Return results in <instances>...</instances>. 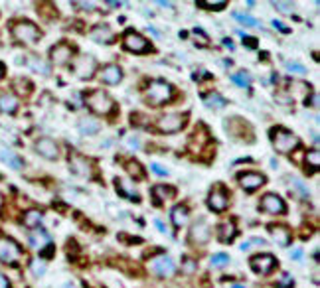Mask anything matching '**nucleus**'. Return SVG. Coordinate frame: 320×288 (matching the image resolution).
I'll list each match as a JSON object with an SVG mask.
<instances>
[{
	"label": "nucleus",
	"mask_w": 320,
	"mask_h": 288,
	"mask_svg": "<svg viewBox=\"0 0 320 288\" xmlns=\"http://www.w3.org/2000/svg\"><path fill=\"white\" fill-rule=\"evenodd\" d=\"M42 221H44V215L38 209H30V211L24 213V225L28 229H38L42 225Z\"/></svg>",
	"instance_id": "nucleus-27"
},
{
	"label": "nucleus",
	"mask_w": 320,
	"mask_h": 288,
	"mask_svg": "<svg viewBox=\"0 0 320 288\" xmlns=\"http://www.w3.org/2000/svg\"><path fill=\"white\" fill-rule=\"evenodd\" d=\"M170 219H172L174 227H184V223L188 221V208L186 206H174L170 211Z\"/></svg>",
	"instance_id": "nucleus-25"
},
{
	"label": "nucleus",
	"mask_w": 320,
	"mask_h": 288,
	"mask_svg": "<svg viewBox=\"0 0 320 288\" xmlns=\"http://www.w3.org/2000/svg\"><path fill=\"white\" fill-rule=\"evenodd\" d=\"M198 6H202V8H208V10H223L225 6H227V2L225 0H202V2H198Z\"/></svg>",
	"instance_id": "nucleus-34"
},
{
	"label": "nucleus",
	"mask_w": 320,
	"mask_h": 288,
	"mask_svg": "<svg viewBox=\"0 0 320 288\" xmlns=\"http://www.w3.org/2000/svg\"><path fill=\"white\" fill-rule=\"evenodd\" d=\"M273 26L277 28V30H281V32L288 34V28H285V26H283V22H279V20H273Z\"/></svg>",
	"instance_id": "nucleus-48"
},
{
	"label": "nucleus",
	"mask_w": 320,
	"mask_h": 288,
	"mask_svg": "<svg viewBox=\"0 0 320 288\" xmlns=\"http://www.w3.org/2000/svg\"><path fill=\"white\" fill-rule=\"evenodd\" d=\"M129 144H131L133 148H138V146H140V140H138V138H129Z\"/></svg>",
	"instance_id": "nucleus-53"
},
{
	"label": "nucleus",
	"mask_w": 320,
	"mask_h": 288,
	"mask_svg": "<svg viewBox=\"0 0 320 288\" xmlns=\"http://www.w3.org/2000/svg\"><path fill=\"white\" fill-rule=\"evenodd\" d=\"M234 18H236L237 22H241L243 26H249V28H259V26H261V24H259V22H257L253 16H249V14H241V12H236V14H234Z\"/></svg>",
	"instance_id": "nucleus-37"
},
{
	"label": "nucleus",
	"mask_w": 320,
	"mask_h": 288,
	"mask_svg": "<svg viewBox=\"0 0 320 288\" xmlns=\"http://www.w3.org/2000/svg\"><path fill=\"white\" fill-rule=\"evenodd\" d=\"M306 162H308L310 166L318 168V166H320V152H318V150H310V152L306 154Z\"/></svg>",
	"instance_id": "nucleus-42"
},
{
	"label": "nucleus",
	"mask_w": 320,
	"mask_h": 288,
	"mask_svg": "<svg viewBox=\"0 0 320 288\" xmlns=\"http://www.w3.org/2000/svg\"><path fill=\"white\" fill-rule=\"evenodd\" d=\"M0 130H2V132H6V134H0V138H4V140H8V142H16L18 138H16V134H14V130H8L6 127H0Z\"/></svg>",
	"instance_id": "nucleus-43"
},
{
	"label": "nucleus",
	"mask_w": 320,
	"mask_h": 288,
	"mask_svg": "<svg viewBox=\"0 0 320 288\" xmlns=\"http://www.w3.org/2000/svg\"><path fill=\"white\" fill-rule=\"evenodd\" d=\"M73 57V48L69 44H57L51 48V62L55 65H66Z\"/></svg>",
	"instance_id": "nucleus-15"
},
{
	"label": "nucleus",
	"mask_w": 320,
	"mask_h": 288,
	"mask_svg": "<svg viewBox=\"0 0 320 288\" xmlns=\"http://www.w3.org/2000/svg\"><path fill=\"white\" fill-rule=\"evenodd\" d=\"M2 75H4V67L0 65V79H2Z\"/></svg>",
	"instance_id": "nucleus-60"
},
{
	"label": "nucleus",
	"mask_w": 320,
	"mask_h": 288,
	"mask_svg": "<svg viewBox=\"0 0 320 288\" xmlns=\"http://www.w3.org/2000/svg\"><path fill=\"white\" fill-rule=\"evenodd\" d=\"M251 271L253 272H257V274H269L275 267H277V258L273 256V255H269V253H263V255H255L253 258H251Z\"/></svg>",
	"instance_id": "nucleus-8"
},
{
	"label": "nucleus",
	"mask_w": 320,
	"mask_h": 288,
	"mask_svg": "<svg viewBox=\"0 0 320 288\" xmlns=\"http://www.w3.org/2000/svg\"><path fill=\"white\" fill-rule=\"evenodd\" d=\"M236 225L231 223V221H225V223H221L219 227H218V239L221 241V243H231L234 241V237H236Z\"/></svg>",
	"instance_id": "nucleus-24"
},
{
	"label": "nucleus",
	"mask_w": 320,
	"mask_h": 288,
	"mask_svg": "<svg viewBox=\"0 0 320 288\" xmlns=\"http://www.w3.org/2000/svg\"><path fill=\"white\" fill-rule=\"evenodd\" d=\"M77 128H79V132H81L83 136H91V134H97V132H99L101 125H99L95 119H81L79 125H77Z\"/></svg>",
	"instance_id": "nucleus-26"
},
{
	"label": "nucleus",
	"mask_w": 320,
	"mask_h": 288,
	"mask_svg": "<svg viewBox=\"0 0 320 288\" xmlns=\"http://www.w3.org/2000/svg\"><path fill=\"white\" fill-rule=\"evenodd\" d=\"M12 85L16 87V91L20 93V95H28L32 91V83L28 81V79H24V77H16L14 81H12Z\"/></svg>",
	"instance_id": "nucleus-33"
},
{
	"label": "nucleus",
	"mask_w": 320,
	"mask_h": 288,
	"mask_svg": "<svg viewBox=\"0 0 320 288\" xmlns=\"http://www.w3.org/2000/svg\"><path fill=\"white\" fill-rule=\"evenodd\" d=\"M154 223H156V227L160 229V233H166V231H168V229H166V225H164L160 219H154Z\"/></svg>",
	"instance_id": "nucleus-52"
},
{
	"label": "nucleus",
	"mask_w": 320,
	"mask_h": 288,
	"mask_svg": "<svg viewBox=\"0 0 320 288\" xmlns=\"http://www.w3.org/2000/svg\"><path fill=\"white\" fill-rule=\"evenodd\" d=\"M69 170L73 172V174L81 176V178L91 176V172H93L91 162L87 160L85 156H81V154H71V156H69Z\"/></svg>",
	"instance_id": "nucleus-11"
},
{
	"label": "nucleus",
	"mask_w": 320,
	"mask_h": 288,
	"mask_svg": "<svg viewBox=\"0 0 320 288\" xmlns=\"http://www.w3.org/2000/svg\"><path fill=\"white\" fill-rule=\"evenodd\" d=\"M243 46H245V48L255 49V48H257V40H255V38H247V36H245V38H243Z\"/></svg>",
	"instance_id": "nucleus-46"
},
{
	"label": "nucleus",
	"mask_w": 320,
	"mask_h": 288,
	"mask_svg": "<svg viewBox=\"0 0 320 288\" xmlns=\"http://www.w3.org/2000/svg\"><path fill=\"white\" fill-rule=\"evenodd\" d=\"M16 109H18V99L14 95H10V93L0 95V111L12 114V112H16Z\"/></svg>",
	"instance_id": "nucleus-28"
},
{
	"label": "nucleus",
	"mask_w": 320,
	"mask_h": 288,
	"mask_svg": "<svg viewBox=\"0 0 320 288\" xmlns=\"http://www.w3.org/2000/svg\"><path fill=\"white\" fill-rule=\"evenodd\" d=\"M115 182H117V192H119L123 197H127V199H131V201H138V199H140L136 188H135L131 182H125V180H115Z\"/></svg>",
	"instance_id": "nucleus-23"
},
{
	"label": "nucleus",
	"mask_w": 320,
	"mask_h": 288,
	"mask_svg": "<svg viewBox=\"0 0 320 288\" xmlns=\"http://www.w3.org/2000/svg\"><path fill=\"white\" fill-rule=\"evenodd\" d=\"M271 142H273L275 150L283 152V154L293 152L299 146V138L286 128H273L271 130Z\"/></svg>",
	"instance_id": "nucleus-1"
},
{
	"label": "nucleus",
	"mask_w": 320,
	"mask_h": 288,
	"mask_svg": "<svg viewBox=\"0 0 320 288\" xmlns=\"http://www.w3.org/2000/svg\"><path fill=\"white\" fill-rule=\"evenodd\" d=\"M107 4H109V6H115V8L121 6V2H111V0H107Z\"/></svg>",
	"instance_id": "nucleus-59"
},
{
	"label": "nucleus",
	"mask_w": 320,
	"mask_h": 288,
	"mask_svg": "<svg viewBox=\"0 0 320 288\" xmlns=\"http://www.w3.org/2000/svg\"><path fill=\"white\" fill-rule=\"evenodd\" d=\"M182 267H186V271H188V272H192L196 265L192 263V258H184V261H182Z\"/></svg>",
	"instance_id": "nucleus-47"
},
{
	"label": "nucleus",
	"mask_w": 320,
	"mask_h": 288,
	"mask_svg": "<svg viewBox=\"0 0 320 288\" xmlns=\"http://www.w3.org/2000/svg\"><path fill=\"white\" fill-rule=\"evenodd\" d=\"M152 195H154L158 201H166V199H170V197L174 195V190L168 188V186H154V188H152Z\"/></svg>",
	"instance_id": "nucleus-32"
},
{
	"label": "nucleus",
	"mask_w": 320,
	"mask_h": 288,
	"mask_svg": "<svg viewBox=\"0 0 320 288\" xmlns=\"http://www.w3.org/2000/svg\"><path fill=\"white\" fill-rule=\"evenodd\" d=\"M249 247H251V243H249V241H245V243H241V245H239V249H241V251H247Z\"/></svg>",
	"instance_id": "nucleus-56"
},
{
	"label": "nucleus",
	"mask_w": 320,
	"mask_h": 288,
	"mask_svg": "<svg viewBox=\"0 0 320 288\" xmlns=\"http://www.w3.org/2000/svg\"><path fill=\"white\" fill-rule=\"evenodd\" d=\"M158 4H160V6H164V8H172V4H170V2H164V0H160Z\"/></svg>",
	"instance_id": "nucleus-58"
},
{
	"label": "nucleus",
	"mask_w": 320,
	"mask_h": 288,
	"mask_svg": "<svg viewBox=\"0 0 320 288\" xmlns=\"http://www.w3.org/2000/svg\"><path fill=\"white\" fill-rule=\"evenodd\" d=\"M231 288H245V286H243V284H234Z\"/></svg>",
	"instance_id": "nucleus-61"
},
{
	"label": "nucleus",
	"mask_w": 320,
	"mask_h": 288,
	"mask_svg": "<svg viewBox=\"0 0 320 288\" xmlns=\"http://www.w3.org/2000/svg\"><path fill=\"white\" fill-rule=\"evenodd\" d=\"M261 209L271 213V215H281V213H285L286 206H285V201L279 195L267 193V195H263V199H261Z\"/></svg>",
	"instance_id": "nucleus-12"
},
{
	"label": "nucleus",
	"mask_w": 320,
	"mask_h": 288,
	"mask_svg": "<svg viewBox=\"0 0 320 288\" xmlns=\"http://www.w3.org/2000/svg\"><path fill=\"white\" fill-rule=\"evenodd\" d=\"M51 251H53V247H51V245H48V247H46V251H42V256H50V255H51Z\"/></svg>",
	"instance_id": "nucleus-54"
},
{
	"label": "nucleus",
	"mask_w": 320,
	"mask_h": 288,
	"mask_svg": "<svg viewBox=\"0 0 320 288\" xmlns=\"http://www.w3.org/2000/svg\"><path fill=\"white\" fill-rule=\"evenodd\" d=\"M293 186H295V190H297V192H299L303 197H308V188H306V186H304L301 180H293Z\"/></svg>",
	"instance_id": "nucleus-44"
},
{
	"label": "nucleus",
	"mask_w": 320,
	"mask_h": 288,
	"mask_svg": "<svg viewBox=\"0 0 320 288\" xmlns=\"http://www.w3.org/2000/svg\"><path fill=\"white\" fill-rule=\"evenodd\" d=\"M151 271L162 278H168V276H174V272H176V265H174V261L168 255H160L151 261Z\"/></svg>",
	"instance_id": "nucleus-9"
},
{
	"label": "nucleus",
	"mask_w": 320,
	"mask_h": 288,
	"mask_svg": "<svg viewBox=\"0 0 320 288\" xmlns=\"http://www.w3.org/2000/svg\"><path fill=\"white\" fill-rule=\"evenodd\" d=\"M152 172L154 174H158V176H168V170L166 168H162V164H158V162H152Z\"/></svg>",
	"instance_id": "nucleus-45"
},
{
	"label": "nucleus",
	"mask_w": 320,
	"mask_h": 288,
	"mask_svg": "<svg viewBox=\"0 0 320 288\" xmlns=\"http://www.w3.org/2000/svg\"><path fill=\"white\" fill-rule=\"evenodd\" d=\"M125 170H127V174L131 178H135V180H142L144 178V170H142V166L136 160H129L127 166H125Z\"/></svg>",
	"instance_id": "nucleus-31"
},
{
	"label": "nucleus",
	"mask_w": 320,
	"mask_h": 288,
	"mask_svg": "<svg viewBox=\"0 0 320 288\" xmlns=\"http://www.w3.org/2000/svg\"><path fill=\"white\" fill-rule=\"evenodd\" d=\"M121 79H123V69H121L119 65L111 64V65H105V67H103V71H101V81H103V83H107V85H117V83H121Z\"/></svg>",
	"instance_id": "nucleus-18"
},
{
	"label": "nucleus",
	"mask_w": 320,
	"mask_h": 288,
	"mask_svg": "<svg viewBox=\"0 0 320 288\" xmlns=\"http://www.w3.org/2000/svg\"><path fill=\"white\" fill-rule=\"evenodd\" d=\"M227 265H229V255H225V253H216V255H212V267L223 269V267H227Z\"/></svg>",
	"instance_id": "nucleus-35"
},
{
	"label": "nucleus",
	"mask_w": 320,
	"mask_h": 288,
	"mask_svg": "<svg viewBox=\"0 0 320 288\" xmlns=\"http://www.w3.org/2000/svg\"><path fill=\"white\" fill-rule=\"evenodd\" d=\"M172 97V85L162 81V79H156L149 85V89H147V101L154 107H160L164 105L168 99Z\"/></svg>",
	"instance_id": "nucleus-2"
},
{
	"label": "nucleus",
	"mask_w": 320,
	"mask_h": 288,
	"mask_svg": "<svg viewBox=\"0 0 320 288\" xmlns=\"http://www.w3.org/2000/svg\"><path fill=\"white\" fill-rule=\"evenodd\" d=\"M75 6H81L83 10H93V4L91 2H75Z\"/></svg>",
	"instance_id": "nucleus-50"
},
{
	"label": "nucleus",
	"mask_w": 320,
	"mask_h": 288,
	"mask_svg": "<svg viewBox=\"0 0 320 288\" xmlns=\"http://www.w3.org/2000/svg\"><path fill=\"white\" fill-rule=\"evenodd\" d=\"M286 71L290 75H306V67L299 62H286Z\"/></svg>",
	"instance_id": "nucleus-38"
},
{
	"label": "nucleus",
	"mask_w": 320,
	"mask_h": 288,
	"mask_svg": "<svg viewBox=\"0 0 320 288\" xmlns=\"http://www.w3.org/2000/svg\"><path fill=\"white\" fill-rule=\"evenodd\" d=\"M210 241V229L206 221H196L190 229V243L192 245H206Z\"/></svg>",
	"instance_id": "nucleus-13"
},
{
	"label": "nucleus",
	"mask_w": 320,
	"mask_h": 288,
	"mask_svg": "<svg viewBox=\"0 0 320 288\" xmlns=\"http://www.w3.org/2000/svg\"><path fill=\"white\" fill-rule=\"evenodd\" d=\"M239 184L247 192H255L265 184V176L259 174V172H245V174H239Z\"/></svg>",
	"instance_id": "nucleus-17"
},
{
	"label": "nucleus",
	"mask_w": 320,
	"mask_h": 288,
	"mask_svg": "<svg viewBox=\"0 0 320 288\" xmlns=\"http://www.w3.org/2000/svg\"><path fill=\"white\" fill-rule=\"evenodd\" d=\"M28 243H30L32 249H44L50 245V235L48 231H44V229H32L30 233H28Z\"/></svg>",
	"instance_id": "nucleus-19"
},
{
	"label": "nucleus",
	"mask_w": 320,
	"mask_h": 288,
	"mask_svg": "<svg viewBox=\"0 0 320 288\" xmlns=\"http://www.w3.org/2000/svg\"><path fill=\"white\" fill-rule=\"evenodd\" d=\"M231 81H234L236 85H239V87H243V89H247L249 87V75H247V71H237V73H234L231 75Z\"/></svg>",
	"instance_id": "nucleus-36"
},
{
	"label": "nucleus",
	"mask_w": 320,
	"mask_h": 288,
	"mask_svg": "<svg viewBox=\"0 0 320 288\" xmlns=\"http://www.w3.org/2000/svg\"><path fill=\"white\" fill-rule=\"evenodd\" d=\"M273 6L283 14H290L295 10V2H273Z\"/></svg>",
	"instance_id": "nucleus-41"
},
{
	"label": "nucleus",
	"mask_w": 320,
	"mask_h": 288,
	"mask_svg": "<svg viewBox=\"0 0 320 288\" xmlns=\"http://www.w3.org/2000/svg\"><path fill=\"white\" fill-rule=\"evenodd\" d=\"M123 46L129 49V51H135V53H142V51H149L151 46H149V40L136 34V32H127L125 38H123Z\"/></svg>",
	"instance_id": "nucleus-10"
},
{
	"label": "nucleus",
	"mask_w": 320,
	"mask_h": 288,
	"mask_svg": "<svg viewBox=\"0 0 320 288\" xmlns=\"http://www.w3.org/2000/svg\"><path fill=\"white\" fill-rule=\"evenodd\" d=\"M293 286H295V280L288 272H283L279 276V288H293Z\"/></svg>",
	"instance_id": "nucleus-40"
},
{
	"label": "nucleus",
	"mask_w": 320,
	"mask_h": 288,
	"mask_svg": "<svg viewBox=\"0 0 320 288\" xmlns=\"http://www.w3.org/2000/svg\"><path fill=\"white\" fill-rule=\"evenodd\" d=\"M149 32H151L152 36H156V38L160 36V34H158V30H154V28H152V26H149Z\"/></svg>",
	"instance_id": "nucleus-57"
},
{
	"label": "nucleus",
	"mask_w": 320,
	"mask_h": 288,
	"mask_svg": "<svg viewBox=\"0 0 320 288\" xmlns=\"http://www.w3.org/2000/svg\"><path fill=\"white\" fill-rule=\"evenodd\" d=\"M30 269H32L34 276H44V274H46V263H42L40 258H36V261H32Z\"/></svg>",
	"instance_id": "nucleus-39"
},
{
	"label": "nucleus",
	"mask_w": 320,
	"mask_h": 288,
	"mask_svg": "<svg viewBox=\"0 0 320 288\" xmlns=\"http://www.w3.org/2000/svg\"><path fill=\"white\" fill-rule=\"evenodd\" d=\"M87 105H89V109L97 114H107L113 109V99L105 91H93L89 97H87Z\"/></svg>",
	"instance_id": "nucleus-7"
},
{
	"label": "nucleus",
	"mask_w": 320,
	"mask_h": 288,
	"mask_svg": "<svg viewBox=\"0 0 320 288\" xmlns=\"http://www.w3.org/2000/svg\"><path fill=\"white\" fill-rule=\"evenodd\" d=\"M0 162L6 164L12 170H16V172L22 170V166H24V160L14 150H10V148H0Z\"/></svg>",
	"instance_id": "nucleus-20"
},
{
	"label": "nucleus",
	"mask_w": 320,
	"mask_h": 288,
	"mask_svg": "<svg viewBox=\"0 0 320 288\" xmlns=\"http://www.w3.org/2000/svg\"><path fill=\"white\" fill-rule=\"evenodd\" d=\"M12 36L22 44H36L40 40V30L32 22H18L12 26Z\"/></svg>",
	"instance_id": "nucleus-3"
},
{
	"label": "nucleus",
	"mask_w": 320,
	"mask_h": 288,
	"mask_svg": "<svg viewBox=\"0 0 320 288\" xmlns=\"http://www.w3.org/2000/svg\"><path fill=\"white\" fill-rule=\"evenodd\" d=\"M223 46H225V48H229V49H234V42H231L229 38H225V40H223Z\"/></svg>",
	"instance_id": "nucleus-55"
},
{
	"label": "nucleus",
	"mask_w": 320,
	"mask_h": 288,
	"mask_svg": "<svg viewBox=\"0 0 320 288\" xmlns=\"http://www.w3.org/2000/svg\"><path fill=\"white\" fill-rule=\"evenodd\" d=\"M28 65H30L36 73H42V75H50V65L42 60L40 55H30V60H28Z\"/></svg>",
	"instance_id": "nucleus-29"
},
{
	"label": "nucleus",
	"mask_w": 320,
	"mask_h": 288,
	"mask_svg": "<svg viewBox=\"0 0 320 288\" xmlns=\"http://www.w3.org/2000/svg\"><path fill=\"white\" fill-rule=\"evenodd\" d=\"M227 204H229L227 192H225L221 186H218V188H214V190L210 192V197H208L210 209H214V211H223V209L227 208Z\"/></svg>",
	"instance_id": "nucleus-14"
},
{
	"label": "nucleus",
	"mask_w": 320,
	"mask_h": 288,
	"mask_svg": "<svg viewBox=\"0 0 320 288\" xmlns=\"http://www.w3.org/2000/svg\"><path fill=\"white\" fill-rule=\"evenodd\" d=\"M269 233L273 237V241L281 247H286L290 243V233H288V229L286 227H281V225H271L269 227Z\"/></svg>",
	"instance_id": "nucleus-22"
},
{
	"label": "nucleus",
	"mask_w": 320,
	"mask_h": 288,
	"mask_svg": "<svg viewBox=\"0 0 320 288\" xmlns=\"http://www.w3.org/2000/svg\"><path fill=\"white\" fill-rule=\"evenodd\" d=\"M91 40L97 42V44H111L113 42V32H111V28L101 24V26H95L93 30L89 32Z\"/></svg>",
	"instance_id": "nucleus-21"
},
{
	"label": "nucleus",
	"mask_w": 320,
	"mask_h": 288,
	"mask_svg": "<svg viewBox=\"0 0 320 288\" xmlns=\"http://www.w3.org/2000/svg\"><path fill=\"white\" fill-rule=\"evenodd\" d=\"M95 69H97V62L93 60L91 55H79V57H75L73 73L79 79H91L95 75Z\"/></svg>",
	"instance_id": "nucleus-5"
},
{
	"label": "nucleus",
	"mask_w": 320,
	"mask_h": 288,
	"mask_svg": "<svg viewBox=\"0 0 320 288\" xmlns=\"http://www.w3.org/2000/svg\"><path fill=\"white\" fill-rule=\"evenodd\" d=\"M20 255H22V251L16 245V241H12L10 237H0V263L16 265Z\"/></svg>",
	"instance_id": "nucleus-4"
},
{
	"label": "nucleus",
	"mask_w": 320,
	"mask_h": 288,
	"mask_svg": "<svg viewBox=\"0 0 320 288\" xmlns=\"http://www.w3.org/2000/svg\"><path fill=\"white\" fill-rule=\"evenodd\" d=\"M36 152L48 160H55L57 156H60V146L51 140V138H40L36 142Z\"/></svg>",
	"instance_id": "nucleus-16"
},
{
	"label": "nucleus",
	"mask_w": 320,
	"mask_h": 288,
	"mask_svg": "<svg viewBox=\"0 0 320 288\" xmlns=\"http://www.w3.org/2000/svg\"><path fill=\"white\" fill-rule=\"evenodd\" d=\"M203 103H206L208 109H216V111H219V109H223V107L227 105V101H225L219 93H210V95H206V97H203Z\"/></svg>",
	"instance_id": "nucleus-30"
},
{
	"label": "nucleus",
	"mask_w": 320,
	"mask_h": 288,
	"mask_svg": "<svg viewBox=\"0 0 320 288\" xmlns=\"http://www.w3.org/2000/svg\"><path fill=\"white\" fill-rule=\"evenodd\" d=\"M184 125H186V117H184V114L172 112V114H164L162 119H158L156 128H158L160 132L170 134V132H178V130H182Z\"/></svg>",
	"instance_id": "nucleus-6"
},
{
	"label": "nucleus",
	"mask_w": 320,
	"mask_h": 288,
	"mask_svg": "<svg viewBox=\"0 0 320 288\" xmlns=\"http://www.w3.org/2000/svg\"><path fill=\"white\" fill-rule=\"evenodd\" d=\"M0 288H10V282L2 272H0Z\"/></svg>",
	"instance_id": "nucleus-49"
},
{
	"label": "nucleus",
	"mask_w": 320,
	"mask_h": 288,
	"mask_svg": "<svg viewBox=\"0 0 320 288\" xmlns=\"http://www.w3.org/2000/svg\"><path fill=\"white\" fill-rule=\"evenodd\" d=\"M290 256L297 258V261H301V258H303V249H295L293 253H290Z\"/></svg>",
	"instance_id": "nucleus-51"
}]
</instances>
